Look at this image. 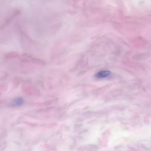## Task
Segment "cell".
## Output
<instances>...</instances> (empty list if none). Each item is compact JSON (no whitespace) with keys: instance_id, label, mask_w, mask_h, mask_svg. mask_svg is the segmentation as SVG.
I'll use <instances>...</instances> for the list:
<instances>
[{"instance_id":"obj_1","label":"cell","mask_w":151,"mask_h":151,"mask_svg":"<svg viewBox=\"0 0 151 151\" xmlns=\"http://www.w3.org/2000/svg\"><path fill=\"white\" fill-rule=\"evenodd\" d=\"M110 74V72L109 71H101L99 73H97L96 75V77L97 78H104V77H107L108 76H109Z\"/></svg>"}]
</instances>
